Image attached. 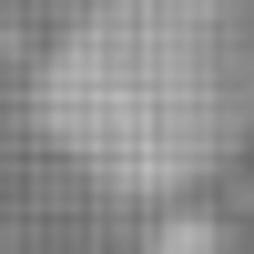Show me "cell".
<instances>
[{
    "label": "cell",
    "mask_w": 254,
    "mask_h": 254,
    "mask_svg": "<svg viewBox=\"0 0 254 254\" xmlns=\"http://www.w3.org/2000/svg\"><path fill=\"white\" fill-rule=\"evenodd\" d=\"M51 132L112 193H183L254 142V0H92L41 81Z\"/></svg>",
    "instance_id": "6da1fadb"
}]
</instances>
